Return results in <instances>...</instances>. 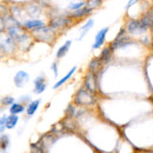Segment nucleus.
I'll return each instance as SVG.
<instances>
[{
    "instance_id": "1",
    "label": "nucleus",
    "mask_w": 153,
    "mask_h": 153,
    "mask_svg": "<svg viewBox=\"0 0 153 153\" xmlns=\"http://www.w3.org/2000/svg\"><path fill=\"white\" fill-rule=\"evenodd\" d=\"M74 101L78 105H92L94 102V97H93V93H91L88 90L82 87L76 92Z\"/></svg>"
},
{
    "instance_id": "26",
    "label": "nucleus",
    "mask_w": 153,
    "mask_h": 153,
    "mask_svg": "<svg viewBox=\"0 0 153 153\" xmlns=\"http://www.w3.org/2000/svg\"><path fill=\"white\" fill-rule=\"evenodd\" d=\"M30 100H31V99H30V97L28 96H25V97H21V98H20V101H21V104H22V105H24V104H27V102H28V104H31V101H30Z\"/></svg>"
},
{
    "instance_id": "6",
    "label": "nucleus",
    "mask_w": 153,
    "mask_h": 153,
    "mask_svg": "<svg viewBox=\"0 0 153 153\" xmlns=\"http://www.w3.org/2000/svg\"><path fill=\"white\" fill-rule=\"evenodd\" d=\"M46 90V80L44 76H39L34 79V88L33 92L36 94H41Z\"/></svg>"
},
{
    "instance_id": "19",
    "label": "nucleus",
    "mask_w": 153,
    "mask_h": 153,
    "mask_svg": "<svg viewBox=\"0 0 153 153\" xmlns=\"http://www.w3.org/2000/svg\"><path fill=\"white\" fill-rule=\"evenodd\" d=\"M100 66H101V61L99 59H93L90 61L88 64V67H90V71L93 72V73H97L98 70H100Z\"/></svg>"
},
{
    "instance_id": "12",
    "label": "nucleus",
    "mask_w": 153,
    "mask_h": 153,
    "mask_svg": "<svg viewBox=\"0 0 153 153\" xmlns=\"http://www.w3.org/2000/svg\"><path fill=\"white\" fill-rule=\"evenodd\" d=\"M71 45H72V41L71 40H67L59 50H58L57 54H56V57L57 59H61V58H64L66 54H67V52H68V50H70V47H71Z\"/></svg>"
},
{
    "instance_id": "5",
    "label": "nucleus",
    "mask_w": 153,
    "mask_h": 153,
    "mask_svg": "<svg viewBox=\"0 0 153 153\" xmlns=\"http://www.w3.org/2000/svg\"><path fill=\"white\" fill-rule=\"evenodd\" d=\"M28 81H30V74L27 72H25V71H19L14 76V84L19 88L20 87H24Z\"/></svg>"
},
{
    "instance_id": "9",
    "label": "nucleus",
    "mask_w": 153,
    "mask_h": 153,
    "mask_svg": "<svg viewBox=\"0 0 153 153\" xmlns=\"http://www.w3.org/2000/svg\"><path fill=\"white\" fill-rule=\"evenodd\" d=\"M14 48H16V41L11 38V37H7L5 40H2V42H1V51H2L4 53H5V52H6V53H10V52H12Z\"/></svg>"
},
{
    "instance_id": "14",
    "label": "nucleus",
    "mask_w": 153,
    "mask_h": 153,
    "mask_svg": "<svg viewBox=\"0 0 153 153\" xmlns=\"http://www.w3.org/2000/svg\"><path fill=\"white\" fill-rule=\"evenodd\" d=\"M39 105H40V99L31 101V104H28L27 107H26V113H27V115L31 117V115L34 114L37 112V110H38Z\"/></svg>"
},
{
    "instance_id": "16",
    "label": "nucleus",
    "mask_w": 153,
    "mask_h": 153,
    "mask_svg": "<svg viewBox=\"0 0 153 153\" xmlns=\"http://www.w3.org/2000/svg\"><path fill=\"white\" fill-rule=\"evenodd\" d=\"M92 11L93 10H91V8H88L87 6H85V7H82L81 10H79V11H76L74 13H72L71 16H70V18H82V17H85V16H88L90 13H92Z\"/></svg>"
},
{
    "instance_id": "22",
    "label": "nucleus",
    "mask_w": 153,
    "mask_h": 153,
    "mask_svg": "<svg viewBox=\"0 0 153 153\" xmlns=\"http://www.w3.org/2000/svg\"><path fill=\"white\" fill-rule=\"evenodd\" d=\"M1 102H2V105H6V106H10L11 107L14 104V98H12V97H4L2 100H1Z\"/></svg>"
},
{
    "instance_id": "27",
    "label": "nucleus",
    "mask_w": 153,
    "mask_h": 153,
    "mask_svg": "<svg viewBox=\"0 0 153 153\" xmlns=\"http://www.w3.org/2000/svg\"><path fill=\"white\" fill-rule=\"evenodd\" d=\"M137 1H139V0H128V2H127V5L125 6V8H126V10H128L130 7H132V6H133Z\"/></svg>"
},
{
    "instance_id": "13",
    "label": "nucleus",
    "mask_w": 153,
    "mask_h": 153,
    "mask_svg": "<svg viewBox=\"0 0 153 153\" xmlns=\"http://www.w3.org/2000/svg\"><path fill=\"white\" fill-rule=\"evenodd\" d=\"M19 121V117L18 115H14V114H10L6 117V128L8 130H12L17 126Z\"/></svg>"
},
{
    "instance_id": "7",
    "label": "nucleus",
    "mask_w": 153,
    "mask_h": 153,
    "mask_svg": "<svg viewBox=\"0 0 153 153\" xmlns=\"http://www.w3.org/2000/svg\"><path fill=\"white\" fill-rule=\"evenodd\" d=\"M45 22L38 19H32V20H26L22 22V27L26 28V30H38L41 27H45Z\"/></svg>"
},
{
    "instance_id": "3",
    "label": "nucleus",
    "mask_w": 153,
    "mask_h": 153,
    "mask_svg": "<svg viewBox=\"0 0 153 153\" xmlns=\"http://www.w3.org/2000/svg\"><path fill=\"white\" fill-rule=\"evenodd\" d=\"M84 86L86 90H88L91 93H94L97 90V76L96 73L93 72H88L85 76V81H84Z\"/></svg>"
},
{
    "instance_id": "8",
    "label": "nucleus",
    "mask_w": 153,
    "mask_h": 153,
    "mask_svg": "<svg viewBox=\"0 0 153 153\" xmlns=\"http://www.w3.org/2000/svg\"><path fill=\"white\" fill-rule=\"evenodd\" d=\"M71 22H72V18H61V17H59V18H54V19L51 20L50 27L53 28V30L54 28H60L65 25H70Z\"/></svg>"
},
{
    "instance_id": "10",
    "label": "nucleus",
    "mask_w": 153,
    "mask_h": 153,
    "mask_svg": "<svg viewBox=\"0 0 153 153\" xmlns=\"http://www.w3.org/2000/svg\"><path fill=\"white\" fill-rule=\"evenodd\" d=\"M112 53H113V50L111 48V46H107L101 51V53H100L98 59L101 61V64H107L112 59Z\"/></svg>"
},
{
    "instance_id": "21",
    "label": "nucleus",
    "mask_w": 153,
    "mask_h": 153,
    "mask_svg": "<svg viewBox=\"0 0 153 153\" xmlns=\"http://www.w3.org/2000/svg\"><path fill=\"white\" fill-rule=\"evenodd\" d=\"M85 6H86V4L82 2V1H80V2H76V4H70L68 5V8L72 10V11H79V10H81Z\"/></svg>"
},
{
    "instance_id": "20",
    "label": "nucleus",
    "mask_w": 153,
    "mask_h": 153,
    "mask_svg": "<svg viewBox=\"0 0 153 153\" xmlns=\"http://www.w3.org/2000/svg\"><path fill=\"white\" fill-rule=\"evenodd\" d=\"M10 145V137L7 134H1V138H0V146H1V150L5 151Z\"/></svg>"
},
{
    "instance_id": "18",
    "label": "nucleus",
    "mask_w": 153,
    "mask_h": 153,
    "mask_svg": "<svg viewBox=\"0 0 153 153\" xmlns=\"http://www.w3.org/2000/svg\"><path fill=\"white\" fill-rule=\"evenodd\" d=\"M25 111V106L21 102H14L11 107H10V113L14 115H18L20 113H22Z\"/></svg>"
},
{
    "instance_id": "2",
    "label": "nucleus",
    "mask_w": 153,
    "mask_h": 153,
    "mask_svg": "<svg viewBox=\"0 0 153 153\" xmlns=\"http://www.w3.org/2000/svg\"><path fill=\"white\" fill-rule=\"evenodd\" d=\"M126 30L127 32H130L131 34H143L147 31V27H145L140 20L131 19L127 21L126 25Z\"/></svg>"
},
{
    "instance_id": "23",
    "label": "nucleus",
    "mask_w": 153,
    "mask_h": 153,
    "mask_svg": "<svg viewBox=\"0 0 153 153\" xmlns=\"http://www.w3.org/2000/svg\"><path fill=\"white\" fill-rule=\"evenodd\" d=\"M100 2H101V0H88V2L86 4V6L88 8H91V10H94V8H97L100 5Z\"/></svg>"
},
{
    "instance_id": "25",
    "label": "nucleus",
    "mask_w": 153,
    "mask_h": 153,
    "mask_svg": "<svg viewBox=\"0 0 153 153\" xmlns=\"http://www.w3.org/2000/svg\"><path fill=\"white\" fill-rule=\"evenodd\" d=\"M51 68H52V71H53V73H54V76H58V62L57 61H54V62L51 65Z\"/></svg>"
},
{
    "instance_id": "4",
    "label": "nucleus",
    "mask_w": 153,
    "mask_h": 153,
    "mask_svg": "<svg viewBox=\"0 0 153 153\" xmlns=\"http://www.w3.org/2000/svg\"><path fill=\"white\" fill-rule=\"evenodd\" d=\"M107 32H108V27H104V28H101L100 31H98V33L96 34V38H94V42H93V45H92V48H93V50L100 48V47L104 45Z\"/></svg>"
},
{
    "instance_id": "24",
    "label": "nucleus",
    "mask_w": 153,
    "mask_h": 153,
    "mask_svg": "<svg viewBox=\"0 0 153 153\" xmlns=\"http://www.w3.org/2000/svg\"><path fill=\"white\" fill-rule=\"evenodd\" d=\"M6 128V115H2L1 119H0V131H1V134L4 133Z\"/></svg>"
},
{
    "instance_id": "17",
    "label": "nucleus",
    "mask_w": 153,
    "mask_h": 153,
    "mask_svg": "<svg viewBox=\"0 0 153 153\" xmlns=\"http://www.w3.org/2000/svg\"><path fill=\"white\" fill-rule=\"evenodd\" d=\"M93 25H94V20L93 19H90L87 20V22L85 24V25H82L81 26V34L79 36V38H78V40H81V39L84 38L86 34H87V32L93 27Z\"/></svg>"
},
{
    "instance_id": "15",
    "label": "nucleus",
    "mask_w": 153,
    "mask_h": 153,
    "mask_svg": "<svg viewBox=\"0 0 153 153\" xmlns=\"http://www.w3.org/2000/svg\"><path fill=\"white\" fill-rule=\"evenodd\" d=\"M141 24L145 26V27H147V28H151L153 27V11H150V12H147L141 19Z\"/></svg>"
},
{
    "instance_id": "11",
    "label": "nucleus",
    "mask_w": 153,
    "mask_h": 153,
    "mask_svg": "<svg viewBox=\"0 0 153 153\" xmlns=\"http://www.w3.org/2000/svg\"><path fill=\"white\" fill-rule=\"evenodd\" d=\"M76 66H73V67H72V68L68 71V73H67L66 76H64V78H61L60 80H58L57 82L53 85V88H54V90H57V88H59L60 86H62V85H64V84H65V82H66V81H67V80H68L71 76L74 74V72H76Z\"/></svg>"
}]
</instances>
